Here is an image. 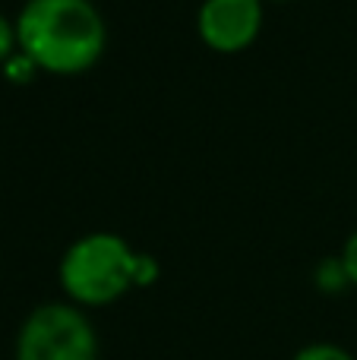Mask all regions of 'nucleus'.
Wrapping results in <instances>:
<instances>
[{
	"label": "nucleus",
	"instance_id": "1a4fd4ad",
	"mask_svg": "<svg viewBox=\"0 0 357 360\" xmlns=\"http://www.w3.org/2000/svg\"><path fill=\"white\" fill-rule=\"evenodd\" d=\"M272 4H291V0H272Z\"/></svg>",
	"mask_w": 357,
	"mask_h": 360
},
{
	"label": "nucleus",
	"instance_id": "7ed1b4c3",
	"mask_svg": "<svg viewBox=\"0 0 357 360\" xmlns=\"http://www.w3.org/2000/svg\"><path fill=\"white\" fill-rule=\"evenodd\" d=\"M16 360H98L92 319L76 304H41L25 316Z\"/></svg>",
	"mask_w": 357,
	"mask_h": 360
},
{
	"label": "nucleus",
	"instance_id": "0eeeda50",
	"mask_svg": "<svg viewBox=\"0 0 357 360\" xmlns=\"http://www.w3.org/2000/svg\"><path fill=\"white\" fill-rule=\"evenodd\" d=\"M16 51H19V44H16V22H13L6 13H0V67H4V63L10 60Z\"/></svg>",
	"mask_w": 357,
	"mask_h": 360
},
{
	"label": "nucleus",
	"instance_id": "f03ea898",
	"mask_svg": "<svg viewBox=\"0 0 357 360\" xmlns=\"http://www.w3.org/2000/svg\"><path fill=\"white\" fill-rule=\"evenodd\" d=\"M155 259L136 253L114 231L82 234L67 247L57 269L63 294L76 307H108L124 297L130 288L155 281Z\"/></svg>",
	"mask_w": 357,
	"mask_h": 360
},
{
	"label": "nucleus",
	"instance_id": "6e6552de",
	"mask_svg": "<svg viewBox=\"0 0 357 360\" xmlns=\"http://www.w3.org/2000/svg\"><path fill=\"white\" fill-rule=\"evenodd\" d=\"M342 266H345V275H348V285L357 288V231L345 240V247H342Z\"/></svg>",
	"mask_w": 357,
	"mask_h": 360
},
{
	"label": "nucleus",
	"instance_id": "39448f33",
	"mask_svg": "<svg viewBox=\"0 0 357 360\" xmlns=\"http://www.w3.org/2000/svg\"><path fill=\"white\" fill-rule=\"evenodd\" d=\"M291 360H354L345 348L339 345H329V342H313L307 348H301Z\"/></svg>",
	"mask_w": 357,
	"mask_h": 360
},
{
	"label": "nucleus",
	"instance_id": "20e7f679",
	"mask_svg": "<svg viewBox=\"0 0 357 360\" xmlns=\"http://www.w3.org/2000/svg\"><path fill=\"white\" fill-rule=\"evenodd\" d=\"M266 0H202L196 13V35L215 54H240L253 48L263 32Z\"/></svg>",
	"mask_w": 357,
	"mask_h": 360
},
{
	"label": "nucleus",
	"instance_id": "f257e3e1",
	"mask_svg": "<svg viewBox=\"0 0 357 360\" xmlns=\"http://www.w3.org/2000/svg\"><path fill=\"white\" fill-rule=\"evenodd\" d=\"M13 22L19 51L38 73H89L108 48L105 16L92 0H25Z\"/></svg>",
	"mask_w": 357,
	"mask_h": 360
},
{
	"label": "nucleus",
	"instance_id": "423d86ee",
	"mask_svg": "<svg viewBox=\"0 0 357 360\" xmlns=\"http://www.w3.org/2000/svg\"><path fill=\"white\" fill-rule=\"evenodd\" d=\"M4 73H6V79H13V82H29L38 70H35V63L22 54V51H16V54L4 63Z\"/></svg>",
	"mask_w": 357,
	"mask_h": 360
}]
</instances>
